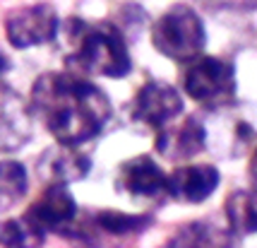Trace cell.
I'll return each mask as SVG.
<instances>
[{
	"label": "cell",
	"mask_w": 257,
	"mask_h": 248,
	"mask_svg": "<svg viewBox=\"0 0 257 248\" xmlns=\"http://www.w3.org/2000/svg\"><path fill=\"white\" fill-rule=\"evenodd\" d=\"M29 109L56 142L79 147L101 135L111 121L106 92L75 72H46L34 82Z\"/></svg>",
	"instance_id": "cell-1"
},
{
	"label": "cell",
	"mask_w": 257,
	"mask_h": 248,
	"mask_svg": "<svg viewBox=\"0 0 257 248\" xmlns=\"http://www.w3.org/2000/svg\"><path fill=\"white\" fill-rule=\"evenodd\" d=\"M67 70L82 77L120 79L133 70V58L120 29L111 22H84L72 17L63 29Z\"/></svg>",
	"instance_id": "cell-2"
},
{
	"label": "cell",
	"mask_w": 257,
	"mask_h": 248,
	"mask_svg": "<svg viewBox=\"0 0 257 248\" xmlns=\"http://www.w3.org/2000/svg\"><path fill=\"white\" fill-rule=\"evenodd\" d=\"M207 44V29L197 12L185 3L171 5L154 27H152V46L168 60L190 63L202 56Z\"/></svg>",
	"instance_id": "cell-3"
},
{
	"label": "cell",
	"mask_w": 257,
	"mask_h": 248,
	"mask_svg": "<svg viewBox=\"0 0 257 248\" xmlns=\"http://www.w3.org/2000/svg\"><path fill=\"white\" fill-rule=\"evenodd\" d=\"M183 90L197 104L219 109L235 99V65L221 56H197L185 65Z\"/></svg>",
	"instance_id": "cell-4"
},
{
	"label": "cell",
	"mask_w": 257,
	"mask_h": 248,
	"mask_svg": "<svg viewBox=\"0 0 257 248\" xmlns=\"http://www.w3.org/2000/svg\"><path fill=\"white\" fill-rule=\"evenodd\" d=\"M60 32V17L53 5L34 3L12 10L5 17V36L12 48H34V46L51 44Z\"/></svg>",
	"instance_id": "cell-5"
},
{
	"label": "cell",
	"mask_w": 257,
	"mask_h": 248,
	"mask_svg": "<svg viewBox=\"0 0 257 248\" xmlns=\"http://www.w3.org/2000/svg\"><path fill=\"white\" fill-rule=\"evenodd\" d=\"M180 113H183V97L173 85L164 79H149L135 94L133 116L154 130L173 123Z\"/></svg>",
	"instance_id": "cell-6"
},
{
	"label": "cell",
	"mask_w": 257,
	"mask_h": 248,
	"mask_svg": "<svg viewBox=\"0 0 257 248\" xmlns=\"http://www.w3.org/2000/svg\"><path fill=\"white\" fill-rule=\"evenodd\" d=\"M36 224L48 231H72V226L77 222V203L72 198V193L67 191L63 183H48L46 191L34 200V205L27 210Z\"/></svg>",
	"instance_id": "cell-7"
},
{
	"label": "cell",
	"mask_w": 257,
	"mask_h": 248,
	"mask_svg": "<svg viewBox=\"0 0 257 248\" xmlns=\"http://www.w3.org/2000/svg\"><path fill=\"white\" fill-rule=\"evenodd\" d=\"M204 145H207V128L195 116H188L183 121L176 118L173 123L157 130V152L173 161L192 159L204 149Z\"/></svg>",
	"instance_id": "cell-8"
},
{
	"label": "cell",
	"mask_w": 257,
	"mask_h": 248,
	"mask_svg": "<svg viewBox=\"0 0 257 248\" xmlns=\"http://www.w3.org/2000/svg\"><path fill=\"white\" fill-rule=\"evenodd\" d=\"M118 186L125 193H130L133 198L140 200H154L159 195H164L168 188V174L154 157L149 154H137L127 159L118 169Z\"/></svg>",
	"instance_id": "cell-9"
},
{
	"label": "cell",
	"mask_w": 257,
	"mask_h": 248,
	"mask_svg": "<svg viewBox=\"0 0 257 248\" xmlns=\"http://www.w3.org/2000/svg\"><path fill=\"white\" fill-rule=\"evenodd\" d=\"M32 135V109L0 77V152L22 147Z\"/></svg>",
	"instance_id": "cell-10"
},
{
	"label": "cell",
	"mask_w": 257,
	"mask_h": 248,
	"mask_svg": "<svg viewBox=\"0 0 257 248\" xmlns=\"http://www.w3.org/2000/svg\"><path fill=\"white\" fill-rule=\"evenodd\" d=\"M219 169L212 164H185L168 174L166 193L178 203H204L219 188Z\"/></svg>",
	"instance_id": "cell-11"
},
{
	"label": "cell",
	"mask_w": 257,
	"mask_h": 248,
	"mask_svg": "<svg viewBox=\"0 0 257 248\" xmlns=\"http://www.w3.org/2000/svg\"><path fill=\"white\" fill-rule=\"evenodd\" d=\"M36 169L46 183H63L70 186L75 181H82L91 169V159L82 154L77 147L60 145L53 149H46L44 157L39 159Z\"/></svg>",
	"instance_id": "cell-12"
},
{
	"label": "cell",
	"mask_w": 257,
	"mask_h": 248,
	"mask_svg": "<svg viewBox=\"0 0 257 248\" xmlns=\"http://www.w3.org/2000/svg\"><path fill=\"white\" fill-rule=\"evenodd\" d=\"M166 248H235V234L228 224L219 226L216 222L202 219L183 226Z\"/></svg>",
	"instance_id": "cell-13"
},
{
	"label": "cell",
	"mask_w": 257,
	"mask_h": 248,
	"mask_svg": "<svg viewBox=\"0 0 257 248\" xmlns=\"http://www.w3.org/2000/svg\"><path fill=\"white\" fill-rule=\"evenodd\" d=\"M224 214L235 236L257 234V191H233L226 198Z\"/></svg>",
	"instance_id": "cell-14"
},
{
	"label": "cell",
	"mask_w": 257,
	"mask_h": 248,
	"mask_svg": "<svg viewBox=\"0 0 257 248\" xmlns=\"http://www.w3.org/2000/svg\"><path fill=\"white\" fill-rule=\"evenodd\" d=\"M46 231L29 214L0 219V246L3 248H41Z\"/></svg>",
	"instance_id": "cell-15"
},
{
	"label": "cell",
	"mask_w": 257,
	"mask_h": 248,
	"mask_svg": "<svg viewBox=\"0 0 257 248\" xmlns=\"http://www.w3.org/2000/svg\"><path fill=\"white\" fill-rule=\"evenodd\" d=\"M29 191V176L24 164L15 159L0 161V214L10 212Z\"/></svg>",
	"instance_id": "cell-16"
},
{
	"label": "cell",
	"mask_w": 257,
	"mask_h": 248,
	"mask_svg": "<svg viewBox=\"0 0 257 248\" xmlns=\"http://www.w3.org/2000/svg\"><path fill=\"white\" fill-rule=\"evenodd\" d=\"M91 224L99 229L101 234L108 236H127V234H140L152 224V217L147 214H127L118 210H99L89 219Z\"/></svg>",
	"instance_id": "cell-17"
},
{
	"label": "cell",
	"mask_w": 257,
	"mask_h": 248,
	"mask_svg": "<svg viewBox=\"0 0 257 248\" xmlns=\"http://www.w3.org/2000/svg\"><path fill=\"white\" fill-rule=\"evenodd\" d=\"M247 176H250L252 188L257 191V147H255V152H252V157H250V164H247Z\"/></svg>",
	"instance_id": "cell-18"
},
{
	"label": "cell",
	"mask_w": 257,
	"mask_h": 248,
	"mask_svg": "<svg viewBox=\"0 0 257 248\" xmlns=\"http://www.w3.org/2000/svg\"><path fill=\"white\" fill-rule=\"evenodd\" d=\"M8 70H10V60H8V58H5V53L0 51V77H3Z\"/></svg>",
	"instance_id": "cell-19"
}]
</instances>
